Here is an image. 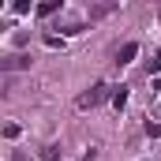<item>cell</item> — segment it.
<instances>
[{
    "instance_id": "3",
    "label": "cell",
    "mask_w": 161,
    "mask_h": 161,
    "mask_svg": "<svg viewBox=\"0 0 161 161\" xmlns=\"http://www.w3.org/2000/svg\"><path fill=\"white\" fill-rule=\"evenodd\" d=\"M11 68H30V56H8L4 60V71H11Z\"/></svg>"
},
{
    "instance_id": "4",
    "label": "cell",
    "mask_w": 161,
    "mask_h": 161,
    "mask_svg": "<svg viewBox=\"0 0 161 161\" xmlns=\"http://www.w3.org/2000/svg\"><path fill=\"white\" fill-rule=\"evenodd\" d=\"M60 8H64L60 0H45V4H38V15H56Z\"/></svg>"
},
{
    "instance_id": "9",
    "label": "cell",
    "mask_w": 161,
    "mask_h": 161,
    "mask_svg": "<svg viewBox=\"0 0 161 161\" xmlns=\"http://www.w3.org/2000/svg\"><path fill=\"white\" fill-rule=\"evenodd\" d=\"M11 161H26V158H23V154H15V158H11Z\"/></svg>"
},
{
    "instance_id": "8",
    "label": "cell",
    "mask_w": 161,
    "mask_h": 161,
    "mask_svg": "<svg viewBox=\"0 0 161 161\" xmlns=\"http://www.w3.org/2000/svg\"><path fill=\"white\" fill-rule=\"evenodd\" d=\"M146 135H150V139H158V135H161V124H150V120H146Z\"/></svg>"
},
{
    "instance_id": "1",
    "label": "cell",
    "mask_w": 161,
    "mask_h": 161,
    "mask_svg": "<svg viewBox=\"0 0 161 161\" xmlns=\"http://www.w3.org/2000/svg\"><path fill=\"white\" fill-rule=\"evenodd\" d=\"M105 97H113V86H105V82H94L90 90H82L79 97H75V105H79V109H94V105H101Z\"/></svg>"
},
{
    "instance_id": "2",
    "label": "cell",
    "mask_w": 161,
    "mask_h": 161,
    "mask_svg": "<svg viewBox=\"0 0 161 161\" xmlns=\"http://www.w3.org/2000/svg\"><path fill=\"white\" fill-rule=\"evenodd\" d=\"M135 56H139V45H135V41H127V45H120V53H116V64H131V60H135Z\"/></svg>"
},
{
    "instance_id": "5",
    "label": "cell",
    "mask_w": 161,
    "mask_h": 161,
    "mask_svg": "<svg viewBox=\"0 0 161 161\" xmlns=\"http://www.w3.org/2000/svg\"><path fill=\"white\" fill-rule=\"evenodd\" d=\"M113 105H116V109L127 105V86H113Z\"/></svg>"
},
{
    "instance_id": "6",
    "label": "cell",
    "mask_w": 161,
    "mask_h": 161,
    "mask_svg": "<svg viewBox=\"0 0 161 161\" xmlns=\"http://www.w3.org/2000/svg\"><path fill=\"white\" fill-rule=\"evenodd\" d=\"M146 71H150V75H158V71H161V49L154 53V60H146Z\"/></svg>"
},
{
    "instance_id": "7",
    "label": "cell",
    "mask_w": 161,
    "mask_h": 161,
    "mask_svg": "<svg viewBox=\"0 0 161 161\" xmlns=\"http://www.w3.org/2000/svg\"><path fill=\"white\" fill-rule=\"evenodd\" d=\"M45 45H49V49H64V38H56V34H49V38H45Z\"/></svg>"
}]
</instances>
